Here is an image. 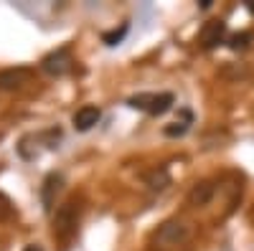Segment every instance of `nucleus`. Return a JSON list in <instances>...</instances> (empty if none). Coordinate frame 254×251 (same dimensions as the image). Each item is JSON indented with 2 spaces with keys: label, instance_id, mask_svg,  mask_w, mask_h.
<instances>
[{
  "label": "nucleus",
  "instance_id": "5",
  "mask_svg": "<svg viewBox=\"0 0 254 251\" xmlns=\"http://www.w3.org/2000/svg\"><path fill=\"white\" fill-rule=\"evenodd\" d=\"M33 79V69L31 66H10L0 71V92H15L20 87Z\"/></svg>",
  "mask_w": 254,
  "mask_h": 251
},
{
  "label": "nucleus",
  "instance_id": "16",
  "mask_svg": "<svg viewBox=\"0 0 254 251\" xmlns=\"http://www.w3.org/2000/svg\"><path fill=\"white\" fill-rule=\"evenodd\" d=\"M247 8H249V13L254 15V0H247Z\"/></svg>",
  "mask_w": 254,
  "mask_h": 251
},
{
  "label": "nucleus",
  "instance_id": "2",
  "mask_svg": "<svg viewBox=\"0 0 254 251\" xmlns=\"http://www.w3.org/2000/svg\"><path fill=\"white\" fill-rule=\"evenodd\" d=\"M173 94L171 92H160V94H153V92H147V94H135L127 99V104H130L132 109H140V112H147V114H165L168 109L173 107Z\"/></svg>",
  "mask_w": 254,
  "mask_h": 251
},
{
  "label": "nucleus",
  "instance_id": "4",
  "mask_svg": "<svg viewBox=\"0 0 254 251\" xmlns=\"http://www.w3.org/2000/svg\"><path fill=\"white\" fill-rule=\"evenodd\" d=\"M71 64H74V58H71L69 46H61V49H56V51L44 56L41 69H44V74H49V76H64L71 69Z\"/></svg>",
  "mask_w": 254,
  "mask_h": 251
},
{
  "label": "nucleus",
  "instance_id": "1",
  "mask_svg": "<svg viewBox=\"0 0 254 251\" xmlns=\"http://www.w3.org/2000/svg\"><path fill=\"white\" fill-rule=\"evenodd\" d=\"M81 205L76 198H69L64 205H59V211L54 216V236L61 241H69L76 234V223H79Z\"/></svg>",
  "mask_w": 254,
  "mask_h": 251
},
{
  "label": "nucleus",
  "instance_id": "8",
  "mask_svg": "<svg viewBox=\"0 0 254 251\" xmlns=\"http://www.w3.org/2000/svg\"><path fill=\"white\" fill-rule=\"evenodd\" d=\"M99 117H102L99 107H94V104H87V107H81V109H76V112H74L71 124H74V130L87 132V130H92L94 124L99 122Z\"/></svg>",
  "mask_w": 254,
  "mask_h": 251
},
{
  "label": "nucleus",
  "instance_id": "9",
  "mask_svg": "<svg viewBox=\"0 0 254 251\" xmlns=\"http://www.w3.org/2000/svg\"><path fill=\"white\" fill-rule=\"evenodd\" d=\"M61 183H64V178H61L59 173H49L46 180H44V185H41V201H44L46 211H51V208H54L56 193L61 191Z\"/></svg>",
  "mask_w": 254,
  "mask_h": 251
},
{
  "label": "nucleus",
  "instance_id": "7",
  "mask_svg": "<svg viewBox=\"0 0 254 251\" xmlns=\"http://www.w3.org/2000/svg\"><path fill=\"white\" fill-rule=\"evenodd\" d=\"M216 193V185L211 183V180H198L193 188L188 191V205H193V208H201V205H208L211 198H214Z\"/></svg>",
  "mask_w": 254,
  "mask_h": 251
},
{
  "label": "nucleus",
  "instance_id": "6",
  "mask_svg": "<svg viewBox=\"0 0 254 251\" xmlns=\"http://www.w3.org/2000/svg\"><path fill=\"white\" fill-rule=\"evenodd\" d=\"M224 36H226V23L221 18H216V20H208V23L203 26V31H201V46L208 51V49H216L221 41H224Z\"/></svg>",
  "mask_w": 254,
  "mask_h": 251
},
{
  "label": "nucleus",
  "instance_id": "10",
  "mask_svg": "<svg viewBox=\"0 0 254 251\" xmlns=\"http://www.w3.org/2000/svg\"><path fill=\"white\" fill-rule=\"evenodd\" d=\"M145 185L150 188V191H163V188L171 185V175H168L165 167H155V170L145 173Z\"/></svg>",
  "mask_w": 254,
  "mask_h": 251
},
{
  "label": "nucleus",
  "instance_id": "13",
  "mask_svg": "<svg viewBox=\"0 0 254 251\" xmlns=\"http://www.w3.org/2000/svg\"><path fill=\"white\" fill-rule=\"evenodd\" d=\"M13 216H15V205L5 193H0V221H10Z\"/></svg>",
  "mask_w": 254,
  "mask_h": 251
},
{
  "label": "nucleus",
  "instance_id": "11",
  "mask_svg": "<svg viewBox=\"0 0 254 251\" xmlns=\"http://www.w3.org/2000/svg\"><path fill=\"white\" fill-rule=\"evenodd\" d=\"M249 44H252V33H249V31L234 33V36L229 38V49H231V51H244Z\"/></svg>",
  "mask_w": 254,
  "mask_h": 251
},
{
  "label": "nucleus",
  "instance_id": "3",
  "mask_svg": "<svg viewBox=\"0 0 254 251\" xmlns=\"http://www.w3.org/2000/svg\"><path fill=\"white\" fill-rule=\"evenodd\" d=\"M188 236H190V226L181 218H171L155 231V244H160L163 249H173V246L183 244Z\"/></svg>",
  "mask_w": 254,
  "mask_h": 251
},
{
  "label": "nucleus",
  "instance_id": "15",
  "mask_svg": "<svg viewBox=\"0 0 254 251\" xmlns=\"http://www.w3.org/2000/svg\"><path fill=\"white\" fill-rule=\"evenodd\" d=\"M23 251H44V246H38V244H28Z\"/></svg>",
  "mask_w": 254,
  "mask_h": 251
},
{
  "label": "nucleus",
  "instance_id": "14",
  "mask_svg": "<svg viewBox=\"0 0 254 251\" xmlns=\"http://www.w3.org/2000/svg\"><path fill=\"white\" fill-rule=\"evenodd\" d=\"M186 132H188V122H173V124H168V127H165L168 137H181Z\"/></svg>",
  "mask_w": 254,
  "mask_h": 251
},
{
  "label": "nucleus",
  "instance_id": "12",
  "mask_svg": "<svg viewBox=\"0 0 254 251\" xmlns=\"http://www.w3.org/2000/svg\"><path fill=\"white\" fill-rule=\"evenodd\" d=\"M127 28H130V26H127V23H122V26H120V28H115V31H107V33H102V41H104V44H107V46H117L120 41L125 38Z\"/></svg>",
  "mask_w": 254,
  "mask_h": 251
}]
</instances>
